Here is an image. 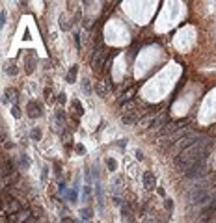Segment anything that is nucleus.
Instances as JSON below:
<instances>
[{"label":"nucleus","instance_id":"nucleus-24","mask_svg":"<svg viewBox=\"0 0 216 223\" xmlns=\"http://www.w3.org/2000/svg\"><path fill=\"white\" fill-rule=\"evenodd\" d=\"M166 208L170 210V212L173 210V201H172V199H166Z\"/></svg>","mask_w":216,"mask_h":223},{"label":"nucleus","instance_id":"nucleus-22","mask_svg":"<svg viewBox=\"0 0 216 223\" xmlns=\"http://www.w3.org/2000/svg\"><path fill=\"white\" fill-rule=\"evenodd\" d=\"M56 119H58V123L62 125V123L65 121V114H63V112H58V114H56Z\"/></svg>","mask_w":216,"mask_h":223},{"label":"nucleus","instance_id":"nucleus-10","mask_svg":"<svg viewBox=\"0 0 216 223\" xmlns=\"http://www.w3.org/2000/svg\"><path fill=\"white\" fill-rule=\"evenodd\" d=\"M77 73H78V65H73L69 69V73H67V76H65V80L69 82V84H73L75 80H77Z\"/></svg>","mask_w":216,"mask_h":223},{"label":"nucleus","instance_id":"nucleus-21","mask_svg":"<svg viewBox=\"0 0 216 223\" xmlns=\"http://www.w3.org/2000/svg\"><path fill=\"white\" fill-rule=\"evenodd\" d=\"M89 195H91V188H89V184H86V186H84V199L88 201Z\"/></svg>","mask_w":216,"mask_h":223},{"label":"nucleus","instance_id":"nucleus-11","mask_svg":"<svg viewBox=\"0 0 216 223\" xmlns=\"http://www.w3.org/2000/svg\"><path fill=\"white\" fill-rule=\"evenodd\" d=\"M164 123H166V115H164V114H158V115L151 121V126H153V128H158V126H162Z\"/></svg>","mask_w":216,"mask_h":223},{"label":"nucleus","instance_id":"nucleus-13","mask_svg":"<svg viewBox=\"0 0 216 223\" xmlns=\"http://www.w3.org/2000/svg\"><path fill=\"white\" fill-rule=\"evenodd\" d=\"M19 166H21V169H28L30 160H28V156H26V154H21V158H19Z\"/></svg>","mask_w":216,"mask_h":223},{"label":"nucleus","instance_id":"nucleus-16","mask_svg":"<svg viewBox=\"0 0 216 223\" xmlns=\"http://www.w3.org/2000/svg\"><path fill=\"white\" fill-rule=\"evenodd\" d=\"M91 214H93V212H91V208H82V210H80V216H82L84 219H89V218H91Z\"/></svg>","mask_w":216,"mask_h":223},{"label":"nucleus","instance_id":"nucleus-4","mask_svg":"<svg viewBox=\"0 0 216 223\" xmlns=\"http://www.w3.org/2000/svg\"><path fill=\"white\" fill-rule=\"evenodd\" d=\"M26 112H28V115H30V117H39V115H41V104L32 101V102H28Z\"/></svg>","mask_w":216,"mask_h":223},{"label":"nucleus","instance_id":"nucleus-12","mask_svg":"<svg viewBox=\"0 0 216 223\" xmlns=\"http://www.w3.org/2000/svg\"><path fill=\"white\" fill-rule=\"evenodd\" d=\"M34 65H36V56H28L26 58V73L28 75L34 71Z\"/></svg>","mask_w":216,"mask_h":223},{"label":"nucleus","instance_id":"nucleus-8","mask_svg":"<svg viewBox=\"0 0 216 223\" xmlns=\"http://www.w3.org/2000/svg\"><path fill=\"white\" fill-rule=\"evenodd\" d=\"M15 101H17V89L8 87L6 91H4V99H2V102L8 104V102H15Z\"/></svg>","mask_w":216,"mask_h":223},{"label":"nucleus","instance_id":"nucleus-30","mask_svg":"<svg viewBox=\"0 0 216 223\" xmlns=\"http://www.w3.org/2000/svg\"><path fill=\"white\" fill-rule=\"evenodd\" d=\"M77 152H86V149H84V145H77Z\"/></svg>","mask_w":216,"mask_h":223},{"label":"nucleus","instance_id":"nucleus-26","mask_svg":"<svg viewBox=\"0 0 216 223\" xmlns=\"http://www.w3.org/2000/svg\"><path fill=\"white\" fill-rule=\"evenodd\" d=\"M73 106H75V108H77V110H78V114H80V115H82V104H80V102H78V101H75V102H73Z\"/></svg>","mask_w":216,"mask_h":223},{"label":"nucleus","instance_id":"nucleus-27","mask_svg":"<svg viewBox=\"0 0 216 223\" xmlns=\"http://www.w3.org/2000/svg\"><path fill=\"white\" fill-rule=\"evenodd\" d=\"M75 41H77V47H80V34L78 32L75 34Z\"/></svg>","mask_w":216,"mask_h":223},{"label":"nucleus","instance_id":"nucleus-19","mask_svg":"<svg viewBox=\"0 0 216 223\" xmlns=\"http://www.w3.org/2000/svg\"><path fill=\"white\" fill-rule=\"evenodd\" d=\"M30 136H32V140H41V130L39 128H34Z\"/></svg>","mask_w":216,"mask_h":223},{"label":"nucleus","instance_id":"nucleus-14","mask_svg":"<svg viewBox=\"0 0 216 223\" xmlns=\"http://www.w3.org/2000/svg\"><path fill=\"white\" fill-rule=\"evenodd\" d=\"M95 91H97V95H99V97H106V89L103 87V84H101V82L95 84Z\"/></svg>","mask_w":216,"mask_h":223},{"label":"nucleus","instance_id":"nucleus-20","mask_svg":"<svg viewBox=\"0 0 216 223\" xmlns=\"http://www.w3.org/2000/svg\"><path fill=\"white\" fill-rule=\"evenodd\" d=\"M65 193H67V197H69L71 201H77V192H75V190H67Z\"/></svg>","mask_w":216,"mask_h":223},{"label":"nucleus","instance_id":"nucleus-28","mask_svg":"<svg viewBox=\"0 0 216 223\" xmlns=\"http://www.w3.org/2000/svg\"><path fill=\"white\" fill-rule=\"evenodd\" d=\"M62 223H77V221H75V219H71V218H63V219H62Z\"/></svg>","mask_w":216,"mask_h":223},{"label":"nucleus","instance_id":"nucleus-7","mask_svg":"<svg viewBox=\"0 0 216 223\" xmlns=\"http://www.w3.org/2000/svg\"><path fill=\"white\" fill-rule=\"evenodd\" d=\"M138 117H140V112H138V110H131V112H127V114L121 117V121H123L125 125H132V123H136Z\"/></svg>","mask_w":216,"mask_h":223},{"label":"nucleus","instance_id":"nucleus-2","mask_svg":"<svg viewBox=\"0 0 216 223\" xmlns=\"http://www.w3.org/2000/svg\"><path fill=\"white\" fill-rule=\"evenodd\" d=\"M190 201L194 205H198V207H201V205H205L207 201H210V192H209V186L205 184V182H201V184H198L194 190L190 192Z\"/></svg>","mask_w":216,"mask_h":223},{"label":"nucleus","instance_id":"nucleus-29","mask_svg":"<svg viewBox=\"0 0 216 223\" xmlns=\"http://www.w3.org/2000/svg\"><path fill=\"white\" fill-rule=\"evenodd\" d=\"M58 102H60V104H63V102H65V95H63V93L58 97Z\"/></svg>","mask_w":216,"mask_h":223},{"label":"nucleus","instance_id":"nucleus-6","mask_svg":"<svg viewBox=\"0 0 216 223\" xmlns=\"http://www.w3.org/2000/svg\"><path fill=\"white\" fill-rule=\"evenodd\" d=\"M155 184H157V177H155V173L146 171V173H143V186L151 190V188H155Z\"/></svg>","mask_w":216,"mask_h":223},{"label":"nucleus","instance_id":"nucleus-1","mask_svg":"<svg viewBox=\"0 0 216 223\" xmlns=\"http://www.w3.org/2000/svg\"><path fill=\"white\" fill-rule=\"evenodd\" d=\"M207 145L209 141H198L196 145H192L184 151L179 152V156L175 158V167L183 173H186L188 169H192L198 162L205 160V156H207Z\"/></svg>","mask_w":216,"mask_h":223},{"label":"nucleus","instance_id":"nucleus-3","mask_svg":"<svg viewBox=\"0 0 216 223\" xmlns=\"http://www.w3.org/2000/svg\"><path fill=\"white\" fill-rule=\"evenodd\" d=\"M203 171H205V160H201V162H198L192 169H188L184 175L186 177H190V178H194V177H199V175H203Z\"/></svg>","mask_w":216,"mask_h":223},{"label":"nucleus","instance_id":"nucleus-5","mask_svg":"<svg viewBox=\"0 0 216 223\" xmlns=\"http://www.w3.org/2000/svg\"><path fill=\"white\" fill-rule=\"evenodd\" d=\"M104 65V52L103 50H97L93 56V69L95 71H101V67Z\"/></svg>","mask_w":216,"mask_h":223},{"label":"nucleus","instance_id":"nucleus-25","mask_svg":"<svg viewBox=\"0 0 216 223\" xmlns=\"http://www.w3.org/2000/svg\"><path fill=\"white\" fill-rule=\"evenodd\" d=\"M13 117H21V110H19V106H13Z\"/></svg>","mask_w":216,"mask_h":223},{"label":"nucleus","instance_id":"nucleus-15","mask_svg":"<svg viewBox=\"0 0 216 223\" xmlns=\"http://www.w3.org/2000/svg\"><path fill=\"white\" fill-rule=\"evenodd\" d=\"M106 167H108L110 171H116V167H117V162H116L114 158H108V160H106Z\"/></svg>","mask_w":216,"mask_h":223},{"label":"nucleus","instance_id":"nucleus-23","mask_svg":"<svg viewBox=\"0 0 216 223\" xmlns=\"http://www.w3.org/2000/svg\"><path fill=\"white\" fill-rule=\"evenodd\" d=\"M6 24V11L2 9V11H0V26H4Z\"/></svg>","mask_w":216,"mask_h":223},{"label":"nucleus","instance_id":"nucleus-9","mask_svg":"<svg viewBox=\"0 0 216 223\" xmlns=\"http://www.w3.org/2000/svg\"><path fill=\"white\" fill-rule=\"evenodd\" d=\"M177 130H183L181 128V123H173V125H164V128L160 130V134L164 136V134H175Z\"/></svg>","mask_w":216,"mask_h":223},{"label":"nucleus","instance_id":"nucleus-18","mask_svg":"<svg viewBox=\"0 0 216 223\" xmlns=\"http://www.w3.org/2000/svg\"><path fill=\"white\" fill-rule=\"evenodd\" d=\"M82 89H84V93L89 95L91 93V89H89V80H82Z\"/></svg>","mask_w":216,"mask_h":223},{"label":"nucleus","instance_id":"nucleus-17","mask_svg":"<svg viewBox=\"0 0 216 223\" xmlns=\"http://www.w3.org/2000/svg\"><path fill=\"white\" fill-rule=\"evenodd\" d=\"M6 73H8L9 76H15V75L19 73V69H17V67H15V65H9V67H8V69H6Z\"/></svg>","mask_w":216,"mask_h":223}]
</instances>
